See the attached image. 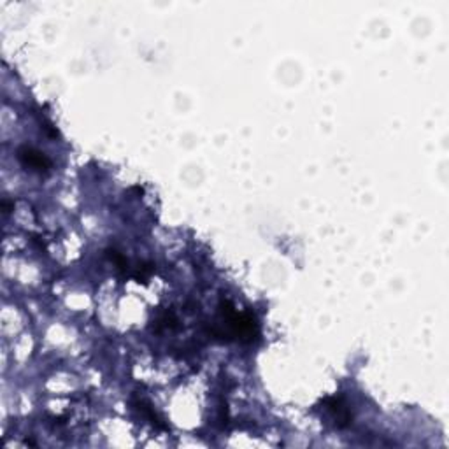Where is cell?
Returning a JSON list of instances; mask_svg holds the SVG:
<instances>
[{
  "instance_id": "6da1fadb",
  "label": "cell",
  "mask_w": 449,
  "mask_h": 449,
  "mask_svg": "<svg viewBox=\"0 0 449 449\" xmlns=\"http://www.w3.org/2000/svg\"><path fill=\"white\" fill-rule=\"evenodd\" d=\"M16 158L25 169L32 172H39V174H46L51 169V160L48 158L44 153H41L39 149L32 148V146H21L16 151Z\"/></svg>"
},
{
  "instance_id": "7a4b0ae2",
  "label": "cell",
  "mask_w": 449,
  "mask_h": 449,
  "mask_svg": "<svg viewBox=\"0 0 449 449\" xmlns=\"http://www.w3.org/2000/svg\"><path fill=\"white\" fill-rule=\"evenodd\" d=\"M325 409L330 412L337 428H347L353 421V414L347 409L343 397H330V399L325 400Z\"/></svg>"
},
{
  "instance_id": "3957f363",
  "label": "cell",
  "mask_w": 449,
  "mask_h": 449,
  "mask_svg": "<svg viewBox=\"0 0 449 449\" xmlns=\"http://www.w3.org/2000/svg\"><path fill=\"white\" fill-rule=\"evenodd\" d=\"M12 207H15V204H12V202H9V200H4V202H2V209H4V214H9V213H11Z\"/></svg>"
}]
</instances>
